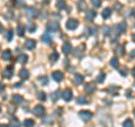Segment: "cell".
<instances>
[{"mask_svg":"<svg viewBox=\"0 0 135 127\" xmlns=\"http://www.w3.org/2000/svg\"><path fill=\"white\" fill-rule=\"evenodd\" d=\"M19 77L23 80H26V79H28V77H29V72L26 69H21L19 71Z\"/></svg>","mask_w":135,"mask_h":127,"instance_id":"cell-16","label":"cell"},{"mask_svg":"<svg viewBox=\"0 0 135 127\" xmlns=\"http://www.w3.org/2000/svg\"><path fill=\"white\" fill-rule=\"evenodd\" d=\"M13 100H14V103L15 104H21L24 101V99H23V97H21L20 95H14L13 96Z\"/></svg>","mask_w":135,"mask_h":127,"instance_id":"cell-20","label":"cell"},{"mask_svg":"<svg viewBox=\"0 0 135 127\" xmlns=\"http://www.w3.org/2000/svg\"><path fill=\"white\" fill-rule=\"evenodd\" d=\"M59 58V54L56 53V52H54V53H52L51 55H50V60L52 61V62H55Z\"/></svg>","mask_w":135,"mask_h":127,"instance_id":"cell-36","label":"cell"},{"mask_svg":"<svg viewBox=\"0 0 135 127\" xmlns=\"http://www.w3.org/2000/svg\"><path fill=\"white\" fill-rule=\"evenodd\" d=\"M118 64H119V61L117 57H113L112 61H110V65H112L114 69H116V67H118Z\"/></svg>","mask_w":135,"mask_h":127,"instance_id":"cell-26","label":"cell"},{"mask_svg":"<svg viewBox=\"0 0 135 127\" xmlns=\"http://www.w3.org/2000/svg\"><path fill=\"white\" fill-rule=\"evenodd\" d=\"M78 20H75V19H73V18H71V19H69L66 21V24H65V26H66V28L68 29H70V30H73V29H75L77 27H78Z\"/></svg>","mask_w":135,"mask_h":127,"instance_id":"cell-2","label":"cell"},{"mask_svg":"<svg viewBox=\"0 0 135 127\" xmlns=\"http://www.w3.org/2000/svg\"><path fill=\"white\" fill-rule=\"evenodd\" d=\"M4 89H5V87H4V84H2V83H0V94H1V92L4 91Z\"/></svg>","mask_w":135,"mask_h":127,"instance_id":"cell-43","label":"cell"},{"mask_svg":"<svg viewBox=\"0 0 135 127\" xmlns=\"http://www.w3.org/2000/svg\"><path fill=\"white\" fill-rule=\"evenodd\" d=\"M43 122L45 124H52L53 123V119H52L51 117H45V118H43Z\"/></svg>","mask_w":135,"mask_h":127,"instance_id":"cell-42","label":"cell"},{"mask_svg":"<svg viewBox=\"0 0 135 127\" xmlns=\"http://www.w3.org/2000/svg\"><path fill=\"white\" fill-rule=\"evenodd\" d=\"M13 37H14V33H13V30H8V32L6 33V38H7V41L10 42L11 39H13Z\"/></svg>","mask_w":135,"mask_h":127,"instance_id":"cell-34","label":"cell"},{"mask_svg":"<svg viewBox=\"0 0 135 127\" xmlns=\"http://www.w3.org/2000/svg\"><path fill=\"white\" fill-rule=\"evenodd\" d=\"M0 127H8L7 125H0Z\"/></svg>","mask_w":135,"mask_h":127,"instance_id":"cell-48","label":"cell"},{"mask_svg":"<svg viewBox=\"0 0 135 127\" xmlns=\"http://www.w3.org/2000/svg\"><path fill=\"white\" fill-rule=\"evenodd\" d=\"M17 34H18V36H24V34H25V26L24 25H19L18 26Z\"/></svg>","mask_w":135,"mask_h":127,"instance_id":"cell-23","label":"cell"},{"mask_svg":"<svg viewBox=\"0 0 135 127\" xmlns=\"http://www.w3.org/2000/svg\"><path fill=\"white\" fill-rule=\"evenodd\" d=\"M85 90L88 92V94H92V92L96 91V84L94 82H89L86 84L85 87Z\"/></svg>","mask_w":135,"mask_h":127,"instance_id":"cell-7","label":"cell"},{"mask_svg":"<svg viewBox=\"0 0 135 127\" xmlns=\"http://www.w3.org/2000/svg\"><path fill=\"white\" fill-rule=\"evenodd\" d=\"M56 7L59 8V9H64V8H65V2H64L63 0H57Z\"/></svg>","mask_w":135,"mask_h":127,"instance_id":"cell-33","label":"cell"},{"mask_svg":"<svg viewBox=\"0 0 135 127\" xmlns=\"http://www.w3.org/2000/svg\"><path fill=\"white\" fill-rule=\"evenodd\" d=\"M38 81H39V83H42L43 86H46L48 82V78L47 77H38Z\"/></svg>","mask_w":135,"mask_h":127,"instance_id":"cell-29","label":"cell"},{"mask_svg":"<svg viewBox=\"0 0 135 127\" xmlns=\"http://www.w3.org/2000/svg\"><path fill=\"white\" fill-rule=\"evenodd\" d=\"M83 52H85L83 45H80L79 47H77V49H75V56L82 57V55H83Z\"/></svg>","mask_w":135,"mask_h":127,"instance_id":"cell-17","label":"cell"},{"mask_svg":"<svg viewBox=\"0 0 135 127\" xmlns=\"http://www.w3.org/2000/svg\"><path fill=\"white\" fill-rule=\"evenodd\" d=\"M89 34H90V33H89V28H87V29L85 30V35H87V36H88Z\"/></svg>","mask_w":135,"mask_h":127,"instance_id":"cell-44","label":"cell"},{"mask_svg":"<svg viewBox=\"0 0 135 127\" xmlns=\"http://www.w3.org/2000/svg\"><path fill=\"white\" fill-rule=\"evenodd\" d=\"M25 14L28 18H33L37 15V10H36L35 8H27L25 10Z\"/></svg>","mask_w":135,"mask_h":127,"instance_id":"cell-8","label":"cell"},{"mask_svg":"<svg viewBox=\"0 0 135 127\" xmlns=\"http://www.w3.org/2000/svg\"><path fill=\"white\" fill-rule=\"evenodd\" d=\"M42 41L44 43H46V44H51L53 38H52V36L48 33H45V34H43V36H42Z\"/></svg>","mask_w":135,"mask_h":127,"instance_id":"cell-13","label":"cell"},{"mask_svg":"<svg viewBox=\"0 0 135 127\" xmlns=\"http://www.w3.org/2000/svg\"><path fill=\"white\" fill-rule=\"evenodd\" d=\"M53 79L57 82L61 81L63 79V73L61 71H55V72H53Z\"/></svg>","mask_w":135,"mask_h":127,"instance_id":"cell-14","label":"cell"},{"mask_svg":"<svg viewBox=\"0 0 135 127\" xmlns=\"http://www.w3.org/2000/svg\"><path fill=\"white\" fill-rule=\"evenodd\" d=\"M105 79H106V74H105V73H100L99 75H98V78H97L96 81H97L98 83H103Z\"/></svg>","mask_w":135,"mask_h":127,"instance_id":"cell-30","label":"cell"},{"mask_svg":"<svg viewBox=\"0 0 135 127\" xmlns=\"http://www.w3.org/2000/svg\"><path fill=\"white\" fill-rule=\"evenodd\" d=\"M123 127H134V124L131 119H126L123 123Z\"/></svg>","mask_w":135,"mask_h":127,"instance_id":"cell-31","label":"cell"},{"mask_svg":"<svg viewBox=\"0 0 135 127\" xmlns=\"http://www.w3.org/2000/svg\"><path fill=\"white\" fill-rule=\"evenodd\" d=\"M95 17H96V11L95 10H88L86 12V19L88 21H91L92 19H95Z\"/></svg>","mask_w":135,"mask_h":127,"instance_id":"cell-12","label":"cell"},{"mask_svg":"<svg viewBox=\"0 0 135 127\" xmlns=\"http://www.w3.org/2000/svg\"><path fill=\"white\" fill-rule=\"evenodd\" d=\"M133 41L135 42V34H134V35H133Z\"/></svg>","mask_w":135,"mask_h":127,"instance_id":"cell-49","label":"cell"},{"mask_svg":"<svg viewBox=\"0 0 135 127\" xmlns=\"http://www.w3.org/2000/svg\"><path fill=\"white\" fill-rule=\"evenodd\" d=\"M110 15H112V10H110V8H106V9H104V11H103V17L105 18V19L109 18V17H110Z\"/></svg>","mask_w":135,"mask_h":127,"instance_id":"cell-24","label":"cell"},{"mask_svg":"<svg viewBox=\"0 0 135 127\" xmlns=\"http://www.w3.org/2000/svg\"><path fill=\"white\" fill-rule=\"evenodd\" d=\"M115 52H116V54H117V55H123V54L125 53L124 46H122V45L117 46V47H116V49H115Z\"/></svg>","mask_w":135,"mask_h":127,"instance_id":"cell-25","label":"cell"},{"mask_svg":"<svg viewBox=\"0 0 135 127\" xmlns=\"http://www.w3.org/2000/svg\"><path fill=\"white\" fill-rule=\"evenodd\" d=\"M27 61H28V56H27L26 54H20L19 56H18V62H19V63H26Z\"/></svg>","mask_w":135,"mask_h":127,"instance_id":"cell-22","label":"cell"},{"mask_svg":"<svg viewBox=\"0 0 135 127\" xmlns=\"http://www.w3.org/2000/svg\"><path fill=\"white\" fill-rule=\"evenodd\" d=\"M44 113H45V109H44V107L41 106V105H38V106H36L35 108L33 109V114L35 116H37V117H41L44 115Z\"/></svg>","mask_w":135,"mask_h":127,"instance_id":"cell-4","label":"cell"},{"mask_svg":"<svg viewBox=\"0 0 135 127\" xmlns=\"http://www.w3.org/2000/svg\"><path fill=\"white\" fill-rule=\"evenodd\" d=\"M24 126L25 127H33L34 126V120L33 119H26L24 122Z\"/></svg>","mask_w":135,"mask_h":127,"instance_id":"cell-32","label":"cell"},{"mask_svg":"<svg viewBox=\"0 0 135 127\" xmlns=\"http://www.w3.org/2000/svg\"><path fill=\"white\" fill-rule=\"evenodd\" d=\"M131 56H132V57H134V56H135V51H133V52H132V54H131Z\"/></svg>","mask_w":135,"mask_h":127,"instance_id":"cell-45","label":"cell"},{"mask_svg":"<svg viewBox=\"0 0 135 127\" xmlns=\"http://www.w3.org/2000/svg\"><path fill=\"white\" fill-rule=\"evenodd\" d=\"M90 1H91V4H92L96 8H98L101 5V0H90Z\"/></svg>","mask_w":135,"mask_h":127,"instance_id":"cell-39","label":"cell"},{"mask_svg":"<svg viewBox=\"0 0 135 127\" xmlns=\"http://www.w3.org/2000/svg\"><path fill=\"white\" fill-rule=\"evenodd\" d=\"M36 30V25L35 24H29L28 25V32L29 33H34Z\"/></svg>","mask_w":135,"mask_h":127,"instance_id":"cell-37","label":"cell"},{"mask_svg":"<svg viewBox=\"0 0 135 127\" xmlns=\"http://www.w3.org/2000/svg\"><path fill=\"white\" fill-rule=\"evenodd\" d=\"M62 51L64 54H70L72 52V45L70 43H64L63 44V47H62Z\"/></svg>","mask_w":135,"mask_h":127,"instance_id":"cell-11","label":"cell"},{"mask_svg":"<svg viewBox=\"0 0 135 127\" xmlns=\"http://www.w3.org/2000/svg\"><path fill=\"white\" fill-rule=\"evenodd\" d=\"M119 72H121V74H122L123 77H126V75H127V72H128V70L126 69V67H122Z\"/></svg>","mask_w":135,"mask_h":127,"instance_id":"cell-41","label":"cell"},{"mask_svg":"<svg viewBox=\"0 0 135 127\" xmlns=\"http://www.w3.org/2000/svg\"><path fill=\"white\" fill-rule=\"evenodd\" d=\"M79 116H80V118H81L82 120H85V122H89V120L92 118V114H91L90 111H87V110L80 111Z\"/></svg>","mask_w":135,"mask_h":127,"instance_id":"cell-3","label":"cell"},{"mask_svg":"<svg viewBox=\"0 0 135 127\" xmlns=\"http://www.w3.org/2000/svg\"><path fill=\"white\" fill-rule=\"evenodd\" d=\"M37 97H38L39 100H42V101H45V99H46V96H45V94H44V92H42V91L38 92Z\"/></svg>","mask_w":135,"mask_h":127,"instance_id":"cell-38","label":"cell"},{"mask_svg":"<svg viewBox=\"0 0 135 127\" xmlns=\"http://www.w3.org/2000/svg\"><path fill=\"white\" fill-rule=\"evenodd\" d=\"M47 28L52 30V32H57L60 29V25L56 20H51L47 23Z\"/></svg>","mask_w":135,"mask_h":127,"instance_id":"cell-1","label":"cell"},{"mask_svg":"<svg viewBox=\"0 0 135 127\" xmlns=\"http://www.w3.org/2000/svg\"><path fill=\"white\" fill-rule=\"evenodd\" d=\"M2 58L5 61H9L11 58V51L10 49H6V51L2 53Z\"/></svg>","mask_w":135,"mask_h":127,"instance_id":"cell-19","label":"cell"},{"mask_svg":"<svg viewBox=\"0 0 135 127\" xmlns=\"http://www.w3.org/2000/svg\"><path fill=\"white\" fill-rule=\"evenodd\" d=\"M62 98L65 101H70L72 99V91L70 90V89H66V90L62 94Z\"/></svg>","mask_w":135,"mask_h":127,"instance_id":"cell-10","label":"cell"},{"mask_svg":"<svg viewBox=\"0 0 135 127\" xmlns=\"http://www.w3.org/2000/svg\"><path fill=\"white\" fill-rule=\"evenodd\" d=\"M60 96H61V92L60 90H56V91H54V92H52V94L50 95V98L52 99V101H57L59 100V98H60Z\"/></svg>","mask_w":135,"mask_h":127,"instance_id":"cell-15","label":"cell"},{"mask_svg":"<svg viewBox=\"0 0 135 127\" xmlns=\"http://www.w3.org/2000/svg\"><path fill=\"white\" fill-rule=\"evenodd\" d=\"M2 75L7 79H10L11 77L14 75V67L13 66H7L4 70V72H2Z\"/></svg>","mask_w":135,"mask_h":127,"instance_id":"cell-5","label":"cell"},{"mask_svg":"<svg viewBox=\"0 0 135 127\" xmlns=\"http://www.w3.org/2000/svg\"><path fill=\"white\" fill-rule=\"evenodd\" d=\"M103 33H104V35H109V33H110V28L108 26H105L104 27V29H103Z\"/></svg>","mask_w":135,"mask_h":127,"instance_id":"cell-40","label":"cell"},{"mask_svg":"<svg viewBox=\"0 0 135 127\" xmlns=\"http://www.w3.org/2000/svg\"><path fill=\"white\" fill-rule=\"evenodd\" d=\"M36 46V42L34 41V39H27L26 43H25V47L27 49H29V51H32V49L35 48Z\"/></svg>","mask_w":135,"mask_h":127,"instance_id":"cell-9","label":"cell"},{"mask_svg":"<svg viewBox=\"0 0 135 127\" xmlns=\"http://www.w3.org/2000/svg\"><path fill=\"white\" fill-rule=\"evenodd\" d=\"M2 28H4V27H2V25H1V24H0V33H1V32H2Z\"/></svg>","mask_w":135,"mask_h":127,"instance_id":"cell-46","label":"cell"},{"mask_svg":"<svg viewBox=\"0 0 135 127\" xmlns=\"http://www.w3.org/2000/svg\"><path fill=\"white\" fill-rule=\"evenodd\" d=\"M117 91H118V88H117V87H112V86H110L109 88H108V92H110V94L117 95Z\"/></svg>","mask_w":135,"mask_h":127,"instance_id":"cell-35","label":"cell"},{"mask_svg":"<svg viewBox=\"0 0 135 127\" xmlns=\"http://www.w3.org/2000/svg\"><path fill=\"white\" fill-rule=\"evenodd\" d=\"M10 125H11V127H20V123L17 118H13L10 120Z\"/></svg>","mask_w":135,"mask_h":127,"instance_id":"cell-27","label":"cell"},{"mask_svg":"<svg viewBox=\"0 0 135 127\" xmlns=\"http://www.w3.org/2000/svg\"><path fill=\"white\" fill-rule=\"evenodd\" d=\"M82 82H83V77L81 74H77L74 77V83L75 84H81Z\"/></svg>","mask_w":135,"mask_h":127,"instance_id":"cell-21","label":"cell"},{"mask_svg":"<svg viewBox=\"0 0 135 127\" xmlns=\"http://www.w3.org/2000/svg\"><path fill=\"white\" fill-rule=\"evenodd\" d=\"M77 7L79 8V10L85 11V10H86V8H87V4H86L85 0H80V1H79L78 4H77Z\"/></svg>","mask_w":135,"mask_h":127,"instance_id":"cell-18","label":"cell"},{"mask_svg":"<svg viewBox=\"0 0 135 127\" xmlns=\"http://www.w3.org/2000/svg\"><path fill=\"white\" fill-rule=\"evenodd\" d=\"M132 72H133V75L135 77V67H134V69H133V71H132Z\"/></svg>","mask_w":135,"mask_h":127,"instance_id":"cell-47","label":"cell"},{"mask_svg":"<svg viewBox=\"0 0 135 127\" xmlns=\"http://www.w3.org/2000/svg\"><path fill=\"white\" fill-rule=\"evenodd\" d=\"M134 116H135V110H134Z\"/></svg>","mask_w":135,"mask_h":127,"instance_id":"cell-50","label":"cell"},{"mask_svg":"<svg viewBox=\"0 0 135 127\" xmlns=\"http://www.w3.org/2000/svg\"><path fill=\"white\" fill-rule=\"evenodd\" d=\"M77 103L80 104V105H85V104H87L88 101H87V99H86V97H83V96H80V97L77 98Z\"/></svg>","mask_w":135,"mask_h":127,"instance_id":"cell-28","label":"cell"},{"mask_svg":"<svg viewBox=\"0 0 135 127\" xmlns=\"http://www.w3.org/2000/svg\"><path fill=\"white\" fill-rule=\"evenodd\" d=\"M126 27H127V25L125 21H122V23H119L117 26L115 27V30L117 32L118 34H121V33H124L125 30H126Z\"/></svg>","mask_w":135,"mask_h":127,"instance_id":"cell-6","label":"cell"}]
</instances>
